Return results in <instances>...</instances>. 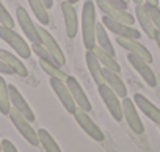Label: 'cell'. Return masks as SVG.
I'll return each instance as SVG.
<instances>
[{"label": "cell", "mask_w": 160, "mask_h": 152, "mask_svg": "<svg viewBox=\"0 0 160 152\" xmlns=\"http://www.w3.org/2000/svg\"><path fill=\"white\" fill-rule=\"evenodd\" d=\"M94 32H96V10L94 3L87 0L82 8V39L87 50H93V47L96 46Z\"/></svg>", "instance_id": "1"}, {"label": "cell", "mask_w": 160, "mask_h": 152, "mask_svg": "<svg viewBox=\"0 0 160 152\" xmlns=\"http://www.w3.org/2000/svg\"><path fill=\"white\" fill-rule=\"evenodd\" d=\"M0 39H3L8 46L13 47V50L21 56V58H30L32 55V47L27 44V41L18 35L13 28L10 27H3V25H0Z\"/></svg>", "instance_id": "2"}, {"label": "cell", "mask_w": 160, "mask_h": 152, "mask_svg": "<svg viewBox=\"0 0 160 152\" xmlns=\"http://www.w3.org/2000/svg\"><path fill=\"white\" fill-rule=\"evenodd\" d=\"M98 91H99V96L104 101L108 113L112 115V118L115 121L121 122L124 119V116H122V104H121V99L118 97V94L110 86H107L105 83L98 85Z\"/></svg>", "instance_id": "3"}, {"label": "cell", "mask_w": 160, "mask_h": 152, "mask_svg": "<svg viewBox=\"0 0 160 152\" xmlns=\"http://www.w3.org/2000/svg\"><path fill=\"white\" fill-rule=\"evenodd\" d=\"M72 115H74V118H75V122L80 125V129H82L91 140L99 141V143L105 140L104 132H102L101 127L90 118L88 111H85V110H82V108H75V111H74Z\"/></svg>", "instance_id": "4"}, {"label": "cell", "mask_w": 160, "mask_h": 152, "mask_svg": "<svg viewBox=\"0 0 160 152\" xmlns=\"http://www.w3.org/2000/svg\"><path fill=\"white\" fill-rule=\"evenodd\" d=\"M8 116H10V119H11V122H13V125L18 129V132L25 138V141L27 143H30L32 146H38L39 144V138H38V132L32 127V124L18 111V110H14V108H11L10 110V113H8Z\"/></svg>", "instance_id": "5"}, {"label": "cell", "mask_w": 160, "mask_h": 152, "mask_svg": "<svg viewBox=\"0 0 160 152\" xmlns=\"http://www.w3.org/2000/svg\"><path fill=\"white\" fill-rule=\"evenodd\" d=\"M96 5H98V8L104 13V16H108V17H112L113 21H118V22H122V24L132 25V27H133V24H135V21H137L133 14L127 13V10L118 8V7L108 3L107 0H96Z\"/></svg>", "instance_id": "6"}, {"label": "cell", "mask_w": 160, "mask_h": 152, "mask_svg": "<svg viewBox=\"0 0 160 152\" xmlns=\"http://www.w3.org/2000/svg\"><path fill=\"white\" fill-rule=\"evenodd\" d=\"M121 104H122V116H124L127 125L132 129L133 133L143 135L144 133V125H143V122H141V119L138 116V110H137L133 101L129 99V97H124L121 101Z\"/></svg>", "instance_id": "7"}, {"label": "cell", "mask_w": 160, "mask_h": 152, "mask_svg": "<svg viewBox=\"0 0 160 152\" xmlns=\"http://www.w3.org/2000/svg\"><path fill=\"white\" fill-rule=\"evenodd\" d=\"M49 83H50V88L53 90V93L57 94V97L60 99V102L63 104L64 110L72 115L75 111L77 105H75V102H74V99L71 96V91H69L66 82L60 80V79H55V77H49Z\"/></svg>", "instance_id": "8"}, {"label": "cell", "mask_w": 160, "mask_h": 152, "mask_svg": "<svg viewBox=\"0 0 160 152\" xmlns=\"http://www.w3.org/2000/svg\"><path fill=\"white\" fill-rule=\"evenodd\" d=\"M38 32H39V38H41V44L49 50V53L53 56V60H55V63H57V66H64L66 64V55H64V52L61 50V47L58 46V42H57V39L44 28V27H38Z\"/></svg>", "instance_id": "9"}, {"label": "cell", "mask_w": 160, "mask_h": 152, "mask_svg": "<svg viewBox=\"0 0 160 152\" xmlns=\"http://www.w3.org/2000/svg\"><path fill=\"white\" fill-rule=\"evenodd\" d=\"M16 19H18V24L19 27L22 28V32L25 33V38L30 39L32 42H41V38H39V32H38V27H35L30 14L27 13V10L24 7H18L16 8Z\"/></svg>", "instance_id": "10"}, {"label": "cell", "mask_w": 160, "mask_h": 152, "mask_svg": "<svg viewBox=\"0 0 160 152\" xmlns=\"http://www.w3.org/2000/svg\"><path fill=\"white\" fill-rule=\"evenodd\" d=\"M127 60H129V63L132 64V67L140 74V77H141L151 88H155V86H157V77H155V74H154V71H152V67H151V64H149L148 61H144L143 58H140V56H137V55H133V53H129V55H127Z\"/></svg>", "instance_id": "11"}, {"label": "cell", "mask_w": 160, "mask_h": 152, "mask_svg": "<svg viewBox=\"0 0 160 152\" xmlns=\"http://www.w3.org/2000/svg\"><path fill=\"white\" fill-rule=\"evenodd\" d=\"M102 24L107 30H110L112 33H115L116 36H121V38H127V39H140L141 38V33L132 27V25H126L122 22H118V21H113L112 17L108 16H104L102 17Z\"/></svg>", "instance_id": "12"}, {"label": "cell", "mask_w": 160, "mask_h": 152, "mask_svg": "<svg viewBox=\"0 0 160 152\" xmlns=\"http://www.w3.org/2000/svg\"><path fill=\"white\" fill-rule=\"evenodd\" d=\"M64 82H66V85H68V88L71 91V96H72L77 108H82V110H85V111L90 113L91 111V102H90L87 93L83 91V88L80 86L78 80L75 77H72V75H68V79Z\"/></svg>", "instance_id": "13"}, {"label": "cell", "mask_w": 160, "mask_h": 152, "mask_svg": "<svg viewBox=\"0 0 160 152\" xmlns=\"http://www.w3.org/2000/svg\"><path fill=\"white\" fill-rule=\"evenodd\" d=\"M8 91H10V102H11V108L18 110L28 122H33L36 119L33 110L30 108V105L27 104V101L24 99V96L19 93V90L14 85H8Z\"/></svg>", "instance_id": "14"}, {"label": "cell", "mask_w": 160, "mask_h": 152, "mask_svg": "<svg viewBox=\"0 0 160 152\" xmlns=\"http://www.w3.org/2000/svg\"><path fill=\"white\" fill-rule=\"evenodd\" d=\"M61 13H63L66 36L68 38H75V35L78 32V17H77L75 7L71 2H68V0H64V2H61Z\"/></svg>", "instance_id": "15"}, {"label": "cell", "mask_w": 160, "mask_h": 152, "mask_svg": "<svg viewBox=\"0 0 160 152\" xmlns=\"http://www.w3.org/2000/svg\"><path fill=\"white\" fill-rule=\"evenodd\" d=\"M132 101H133L135 107H137L144 116H148L152 122H155V124L160 125V108H158V107H155L148 97H144V96L140 94V93H137Z\"/></svg>", "instance_id": "16"}, {"label": "cell", "mask_w": 160, "mask_h": 152, "mask_svg": "<svg viewBox=\"0 0 160 152\" xmlns=\"http://www.w3.org/2000/svg\"><path fill=\"white\" fill-rule=\"evenodd\" d=\"M116 42L122 47V49H126L129 53H133V55H137V56H140V58H143L144 61H148L149 64L152 63V55H151V52L138 41V39H127V38H121V36H118L116 38Z\"/></svg>", "instance_id": "17"}, {"label": "cell", "mask_w": 160, "mask_h": 152, "mask_svg": "<svg viewBox=\"0 0 160 152\" xmlns=\"http://www.w3.org/2000/svg\"><path fill=\"white\" fill-rule=\"evenodd\" d=\"M104 80H105V85L110 86L118 94L119 99L127 97V88H126V83L122 82V79L119 77V72H115V71L104 67Z\"/></svg>", "instance_id": "18"}, {"label": "cell", "mask_w": 160, "mask_h": 152, "mask_svg": "<svg viewBox=\"0 0 160 152\" xmlns=\"http://www.w3.org/2000/svg\"><path fill=\"white\" fill-rule=\"evenodd\" d=\"M135 19L138 21V24L143 28V32L146 33V36L149 39H154L155 33H157V28L154 27V24H152V21H151V17H149V14H148V11H146L143 3L135 7Z\"/></svg>", "instance_id": "19"}, {"label": "cell", "mask_w": 160, "mask_h": 152, "mask_svg": "<svg viewBox=\"0 0 160 152\" xmlns=\"http://www.w3.org/2000/svg\"><path fill=\"white\" fill-rule=\"evenodd\" d=\"M85 60H87L88 71H90V74H91L93 80L96 82V85L105 83V80H104V67H102V64L99 63V60H98V56L94 55L93 50H87Z\"/></svg>", "instance_id": "20"}, {"label": "cell", "mask_w": 160, "mask_h": 152, "mask_svg": "<svg viewBox=\"0 0 160 152\" xmlns=\"http://www.w3.org/2000/svg\"><path fill=\"white\" fill-rule=\"evenodd\" d=\"M0 58H2V60L13 69V72H14L16 75H19V77H27V75H28V71H27L25 64H24L16 55H13L11 52H7V50H3V49H0Z\"/></svg>", "instance_id": "21"}, {"label": "cell", "mask_w": 160, "mask_h": 152, "mask_svg": "<svg viewBox=\"0 0 160 152\" xmlns=\"http://www.w3.org/2000/svg\"><path fill=\"white\" fill-rule=\"evenodd\" d=\"M93 52H94V55L98 56V60H99V63L102 64V67L110 69V71H115V72H119V71H121V66H119V63L115 60V56L110 55L108 52H105L104 49H101L98 44L93 47Z\"/></svg>", "instance_id": "22"}, {"label": "cell", "mask_w": 160, "mask_h": 152, "mask_svg": "<svg viewBox=\"0 0 160 152\" xmlns=\"http://www.w3.org/2000/svg\"><path fill=\"white\" fill-rule=\"evenodd\" d=\"M94 38H96V44H98L101 49H104L105 52H108L110 55H113V56H115L113 44H112V41H110V38H108V35H107V28L104 27V24H102V22L96 24Z\"/></svg>", "instance_id": "23"}, {"label": "cell", "mask_w": 160, "mask_h": 152, "mask_svg": "<svg viewBox=\"0 0 160 152\" xmlns=\"http://www.w3.org/2000/svg\"><path fill=\"white\" fill-rule=\"evenodd\" d=\"M28 5H30L35 17L38 19V22H41L42 25L50 24V16H49V11H47L42 0H28Z\"/></svg>", "instance_id": "24"}, {"label": "cell", "mask_w": 160, "mask_h": 152, "mask_svg": "<svg viewBox=\"0 0 160 152\" xmlns=\"http://www.w3.org/2000/svg\"><path fill=\"white\" fill-rule=\"evenodd\" d=\"M38 138H39V144L42 146L44 152H61L60 146L57 144L53 136L46 129H39L38 130Z\"/></svg>", "instance_id": "25"}, {"label": "cell", "mask_w": 160, "mask_h": 152, "mask_svg": "<svg viewBox=\"0 0 160 152\" xmlns=\"http://www.w3.org/2000/svg\"><path fill=\"white\" fill-rule=\"evenodd\" d=\"M11 110V102H10V91H8V83L5 82L3 77H0V113L8 115Z\"/></svg>", "instance_id": "26"}, {"label": "cell", "mask_w": 160, "mask_h": 152, "mask_svg": "<svg viewBox=\"0 0 160 152\" xmlns=\"http://www.w3.org/2000/svg\"><path fill=\"white\" fill-rule=\"evenodd\" d=\"M39 66H41V69L49 75V77H55V79H60V80H66V79H68V74H64V72L61 71V67L57 66V64L46 63V61H41V60H39Z\"/></svg>", "instance_id": "27"}, {"label": "cell", "mask_w": 160, "mask_h": 152, "mask_svg": "<svg viewBox=\"0 0 160 152\" xmlns=\"http://www.w3.org/2000/svg\"><path fill=\"white\" fill-rule=\"evenodd\" d=\"M32 52H35L36 53V56L41 60V61H46V63H52V64H57L55 63V60H53V56L49 53V50L39 42H32Z\"/></svg>", "instance_id": "28"}, {"label": "cell", "mask_w": 160, "mask_h": 152, "mask_svg": "<svg viewBox=\"0 0 160 152\" xmlns=\"http://www.w3.org/2000/svg\"><path fill=\"white\" fill-rule=\"evenodd\" d=\"M143 5H144L154 27L157 28V32H160V8H158V5H151V3H143Z\"/></svg>", "instance_id": "29"}, {"label": "cell", "mask_w": 160, "mask_h": 152, "mask_svg": "<svg viewBox=\"0 0 160 152\" xmlns=\"http://www.w3.org/2000/svg\"><path fill=\"white\" fill-rule=\"evenodd\" d=\"M0 25L10 27V28L14 27V19H13V16L8 13V10L5 8V5L2 3V0H0Z\"/></svg>", "instance_id": "30"}, {"label": "cell", "mask_w": 160, "mask_h": 152, "mask_svg": "<svg viewBox=\"0 0 160 152\" xmlns=\"http://www.w3.org/2000/svg\"><path fill=\"white\" fill-rule=\"evenodd\" d=\"M2 152H19L10 140H2Z\"/></svg>", "instance_id": "31"}, {"label": "cell", "mask_w": 160, "mask_h": 152, "mask_svg": "<svg viewBox=\"0 0 160 152\" xmlns=\"http://www.w3.org/2000/svg\"><path fill=\"white\" fill-rule=\"evenodd\" d=\"M0 74H5V75H13V74H14L13 69H11L2 58H0Z\"/></svg>", "instance_id": "32"}, {"label": "cell", "mask_w": 160, "mask_h": 152, "mask_svg": "<svg viewBox=\"0 0 160 152\" xmlns=\"http://www.w3.org/2000/svg\"><path fill=\"white\" fill-rule=\"evenodd\" d=\"M107 2L115 5V7H118V8H122V10H127V7H129V3L124 2V0H107Z\"/></svg>", "instance_id": "33"}, {"label": "cell", "mask_w": 160, "mask_h": 152, "mask_svg": "<svg viewBox=\"0 0 160 152\" xmlns=\"http://www.w3.org/2000/svg\"><path fill=\"white\" fill-rule=\"evenodd\" d=\"M42 2H44V5H46V8H47V10L53 7V0H42Z\"/></svg>", "instance_id": "34"}, {"label": "cell", "mask_w": 160, "mask_h": 152, "mask_svg": "<svg viewBox=\"0 0 160 152\" xmlns=\"http://www.w3.org/2000/svg\"><path fill=\"white\" fill-rule=\"evenodd\" d=\"M154 41L157 42V47H158V50H160V32H157V33H155V38H154Z\"/></svg>", "instance_id": "35"}, {"label": "cell", "mask_w": 160, "mask_h": 152, "mask_svg": "<svg viewBox=\"0 0 160 152\" xmlns=\"http://www.w3.org/2000/svg\"><path fill=\"white\" fill-rule=\"evenodd\" d=\"M144 3H151V5H158V0H144Z\"/></svg>", "instance_id": "36"}, {"label": "cell", "mask_w": 160, "mask_h": 152, "mask_svg": "<svg viewBox=\"0 0 160 152\" xmlns=\"http://www.w3.org/2000/svg\"><path fill=\"white\" fill-rule=\"evenodd\" d=\"M130 2H133L135 5H141V3H144V0H130Z\"/></svg>", "instance_id": "37"}, {"label": "cell", "mask_w": 160, "mask_h": 152, "mask_svg": "<svg viewBox=\"0 0 160 152\" xmlns=\"http://www.w3.org/2000/svg\"><path fill=\"white\" fill-rule=\"evenodd\" d=\"M68 2H71V3H72V5H75V3H77V2H78V0H68Z\"/></svg>", "instance_id": "38"}, {"label": "cell", "mask_w": 160, "mask_h": 152, "mask_svg": "<svg viewBox=\"0 0 160 152\" xmlns=\"http://www.w3.org/2000/svg\"><path fill=\"white\" fill-rule=\"evenodd\" d=\"M0 150H2V141H0Z\"/></svg>", "instance_id": "39"}, {"label": "cell", "mask_w": 160, "mask_h": 152, "mask_svg": "<svg viewBox=\"0 0 160 152\" xmlns=\"http://www.w3.org/2000/svg\"><path fill=\"white\" fill-rule=\"evenodd\" d=\"M124 2H127V3H130V0H124Z\"/></svg>", "instance_id": "40"}, {"label": "cell", "mask_w": 160, "mask_h": 152, "mask_svg": "<svg viewBox=\"0 0 160 152\" xmlns=\"http://www.w3.org/2000/svg\"><path fill=\"white\" fill-rule=\"evenodd\" d=\"M158 2H160V0H158Z\"/></svg>", "instance_id": "41"}]
</instances>
